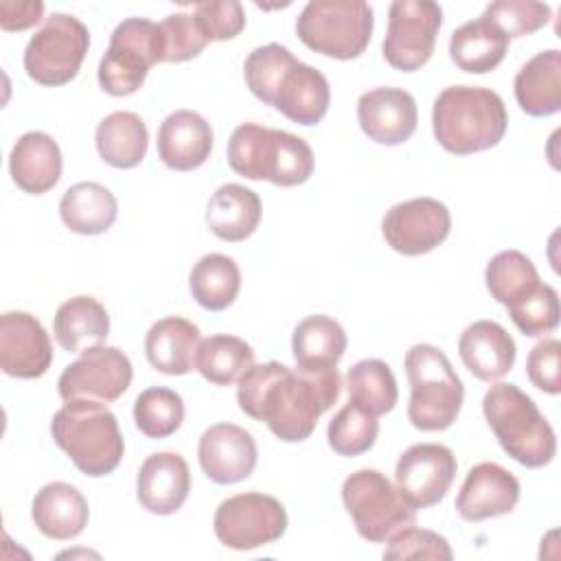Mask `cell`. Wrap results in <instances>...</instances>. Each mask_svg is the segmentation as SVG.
Returning a JSON list of instances; mask_svg holds the SVG:
<instances>
[{
  "label": "cell",
  "mask_w": 561,
  "mask_h": 561,
  "mask_svg": "<svg viewBox=\"0 0 561 561\" xmlns=\"http://www.w3.org/2000/svg\"><path fill=\"white\" fill-rule=\"evenodd\" d=\"M50 434L55 445L90 478L112 473L125 451L116 416L96 401H66L50 421Z\"/></svg>",
  "instance_id": "cell-5"
},
{
  "label": "cell",
  "mask_w": 561,
  "mask_h": 561,
  "mask_svg": "<svg viewBox=\"0 0 561 561\" xmlns=\"http://www.w3.org/2000/svg\"><path fill=\"white\" fill-rule=\"evenodd\" d=\"M96 149L103 162L116 169H134L142 162L149 134L142 118L134 112H112L96 125Z\"/></svg>",
  "instance_id": "cell-33"
},
{
  "label": "cell",
  "mask_w": 561,
  "mask_h": 561,
  "mask_svg": "<svg viewBox=\"0 0 561 561\" xmlns=\"http://www.w3.org/2000/svg\"><path fill=\"white\" fill-rule=\"evenodd\" d=\"M508 50V37L484 15L465 22L449 37L451 61L471 75H484L497 68Z\"/></svg>",
  "instance_id": "cell-30"
},
{
  "label": "cell",
  "mask_w": 561,
  "mask_h": 561,
  "mask_svg": "<svg viewBox=\"0 0 561 561\" xmlns=\"http://www.w3.org/2000/svg\"><path fill=\"white\" fill-rule=\"evenodd\" d=\"M188 287L199 307L221 311L234 302L241 289L239 265L219 252L204 254L188 274Z\"/></svg>",
  "instance_id": "cell-34"
},
{
  "label": "cell",
  "mask_w": 561,
  "mask_h": 561,
  "mask_svg": "<svg viewBox=\"0 0 561 561\" xmlns=\"http://www.w3.org/2000/svg\"><path fill=\"white\" fill-rule=\"evenodd\" d=\"M116 215L114 193L99 182H77L59 202L61 221L77 234H103L112 228Z\"/></svg>",
  "instance_id": "cell-31"
},
{
  "label": "cell",
  "mask_w": 561,
  "mask_h": 561,
  "mask_svg": "<svg viewBox=\"0 0 561 561\" xmlns=\"http://www.w3.org/2000/svg\"><path fill=\"white\" fill-rule=\"evenodd\" d=\"M44 15V2L39 0H2L0 2V26L4 31H24L37 24Z\"/></svg>",
  "instance_id": "cell-47"
},
{
  "label": "cell",
  "mask_w": 561,
  "mask_h": 561,
  "mask_svg": "<svg viewBox=\"0 0 561 561\" xmlns=\"http://www.w3.org/2000/svg\"><path fill=\"white\" fill-rule=\"evenodd\" d=\"M482 412L502 449L528 469L546 467L557 454V436L535 401L515 383H493Z\"/></svg>",
  "instance_id": "cell-4"
},
{
  "label": "cell",
  "mask_w": 561,
  "mask_h": 561,
  "mask_svg": "<svg viewBox=\"0 0 561 561\" xmlns=\"http://www.w3.org/2000/svg\"><path fill=\"white\" fill-rule=\"evenodd\" d=\"M213 528L226 548L254 550L285 535L287 511L272 495L254 491L239 493L217 506Z\"/></svg>",
  "instance_id": "cell-11"
},
{
  "label": "cell",
  "mask_w": 561,
  "mask_h": 561,
  "mask_svg": "<svg viewBox=\"0 0 561 561\" xmlns=\"http://www.w3.org/2000/svg\"><path fill=\"white\" fill-rule=\"evenodd\" d=\"M377 434H379L377 416H373L370 412H366L353 401L340 408L327 427L329 447L335 454L346 458L368 451L375 445Z\"/></svg>",
  "instance_id": "cell-39"
},
{
  "label": "cell",
  "mask_w": 561,
  "mask_h": 561,
  "mask_svg": "<svg viewBox=\"0 0 561 561\" xmlns=\"http://www.w3.org/2000/svg\"><path fill=\"white\" fill-rule=\"evenodd\" d=\"M294 61L296 57L291 50L280 44H265L254 48L243 61V77L250 92L265 105H272L276 85Z\"/></svg>",
  "instance_id": "cell-41"
},
{
  "label": "cell",
  "mask_w": 561,
  "mask_h": 561,
  "mask_svg": "<svg viewBox=\"0 0 561 561\" xmlns=\"http://www.w3.org/2000/svg\"><path fill=\"white\" fill-rule=\"evenodd\" d=\"M357 123L370 140L386 147L401 145L416 129V101L401 88L368 90L357 101Z\"/></svg>",
  "instance_id": "cell-18"
},
{
  "label": "cell",
  "mask_w": 561,
  "mask_h": 561,
  "mask_svg": "<svg viewBox=\"0 0 561 561\" xmlns=\"http://www.w3.org/2000/svg\"><path fill=\"white\" fill-rule=\"evenodd\" d=\"M193 15L197 18L208 42L234 39L245 28V13L237 0L197 2L193 7Z\"/></svg>",
  "instance_id": "cell-45"
},
{
  "label": "cell",
  "mask_w": 561,
  "mask_h": 561,
  "mask_svg": "<svg viewBox=\"0 0 561 561\" xmlns=\"http://www.w3.org/2000/svg\"><path fill=\"white\" fill-rule=\"evenodd\" d=\"M506 309L513 324L526 337H539L552 333L559 327V294L548 283L539 280L528 294L511 302Z\"/></svg>",
  "instance_id": "cell-40"
},
{
  "label": "cell",
  "mask_w": 561,
  "mask_h": 561,
  "mask_svg": "<svg viewBox=\"0 0 561 561\" xmlns=\"http://www.w3.org/2000/svg\"><path fill=\"white\" fill-rule=\"evenodd\" d=\"M291 351L298 368H335L346 351V333L331 316H307L294 329Z\"/></svg>",
  "instance_id": "cell-32"
},
{
  "label": "cell",
  "mask_w": 561,
  "mask_h": 561,
  "mask_svg": "<svg viewBox=\"0 0 561 561\" xmlns=\"http://www.w3.org/2000/svg\"><path fill=\"white\" fill-rule=\"evenodd\" d=\"M134 421L147 438H167L184 421V401L171 388H147L134 401Z\"/></svg>",
  "instance_id": "cell-38"
},
{
  "label": "cell",
  "mask_w": 561,
  "mask_h": 561,
  "mask_svg": "<svg viewBox=\"0 0 561 561\" xmlns=\"http://www.w3.org/2000/svg\"><path fill=\"white\" fill-rule=\"evenodd\" d=\"M458 353L473 377L493 383L513 368L517 348L502 324L493 320H478L462 331Z\"/></svg>",
  "instance_id": "cell-23"
},
{
  "label": "cell",
  "mask_w": 561,
  "mask_h": 561,
  "mask_svg": "<svg viewBox=\"0 0 561 561\" xmlns=\"http://www.w3.org/2000/svg\"><path fill=\"white\" fill-rule=\"evenodd\" d=\"M53 364V344L42 322L26 311L0 316V368L15 379H37Z\"/></svg>",
  "instance_id": "cell-16"
},
{
  "label": "cell",
  "mask_w": 561,
  "mask_h": 561,
  "mask_svg": "<svg viewBox=\"0 0 561 561\" xmlns=\"http://www.w3.org/2000/svg\"><path fill=\"white\" fill-rule=\"evenodd\" d=\"M342 377L337 368H289L280 362L252 364L237 381L241 412L261 421L285 443L311 436L318 419L337 401Z\"/></svg>",
  "instance_id": "cell-1"
},
{
  "label": "cell",
  "mask_w": 561,
  "mask_h": 561,
  "mask_svg": "<svg viewBox=\"0 0 561 561\" xmlns=\"http://www.w3.org/2000/svg\"><path fill=\"white\" fill-rule=\"evenodd\" d=\"M261 221L259 195L241 184L219 186L206 208V224L221 241H245Z\"/></svg>",
  "instance_id": "cell-29"
},
{
  "label": "cell",
  "mask_w": 561,
  "mask_h": 561,
  "mask_svg": "<svg viewBox=\"0 0 561 561\" xmlns=\"http://www.w3.org/2000/svg\"><path fill=\"white\" fill-rule=\"evenodd\" d=\"M373 7L364 0H311L296 20L298 39L333 59L359 57L373 35Z\"/></svg>",
  "instance_id": "cell-7"
},
{
  "label": "cell",
  "mask_w": 561,
  "mask_h": 561,
  "mask_svg": "<svg viewBox=\"0 0 561 561\" xmlns=\"http://www.w3.org/2000/svg\"><path fill=\"white\" fill-rule=\"evenodd\" d=\"M199 342V329L191 320L167 316L149 327L145 355L158 373L186 375L195 368Z\"/></svg>",
  "instance_id": "cell-26"
},
{
  "label": "cell",
  "mask_w": 561,
  "mask_h": 561,
  "mask_svg": "<svg viewBox=\"0 0 561 561\" xmlns=\"http://www.w3.org/2000/svg\"><path fill=\"white\" fill-rule=\"evenodd\" d=\"M482 15L511 39L543 28L550 22L552 11L548 4L535 0H497L491 2Z\"/></svg>",
  "instance_id": "cell-42"
},
{
  "label": "cell",
  "mask_w": 561,
  "mask_h": 561,
  "mask_svg": "<svg viewBox=\"0 0 561 561\" xmlns=\"http://www.w3.org/2000/svg\"><path fill=\"white\" fill-rule=\"evenodd\" d=\"M451 548L447 539L434 530L416 528L414 524L388 539L383 559H438L449 561Z\"/></svg>",
  "instance_id": "cell-44"
},
{
  "label": "cell",
  "mask_w": 561,
  "mask_h": 561,
  "mask_svg": "<svg viewBox=\"0 0 561 561\" xmlns=\"http://www.w3.org/2000/svg\"><path fill=\"white\" fill-rule=\"evenodd\" d=\"M254 364L252 346L228 333L210 335L199 342L195 370L213 386H232Z\"/></svg>",
  "instance_id": "cell-35"
},
{
  "label": "cell",
  "mask_w": 561,
  "mask_h": 561,
  "mask_svg": "<svg viewBox=\"0 0 561 561\" xmlns=\"http://www.w3.org/2000/svg\"><path fill=\"white\" fill-rule=\"evenodd\" d=\"M484 283L489 294L508 307L539 283V274L535 263L519 250H502L486 263Z\"/></svg>",
  "instance_id": "cell-37"
},
{
  "label": "cell",
  "mask_w": 561,
  "mask_h": 561,
  "mask_svg": "<svg viewBox=\"0 0 561 561\" xmlns=\"http://www.w3.org/2000/svg\"><path fill=\"white\" fill-rule=\"evenodd\" d=\"M53 333L64 351L81 353L105 342L110 333V316L96 298L72 296L57 307Z\"/></svg>",
  "instance_id": "cell-28"
},
{
  "label": "cell",
  "mask_w": 561,
  "mask_h": 561,
  "mask_svg": "<svg viewBox=\"0 0 561 561\" xmlns=\"http://www.w3.org/2000/svg\"><path fill=\"white\" fill-rule=\"evenodd\" d=\"M451 230V215L447 206L434 197H414L394 204L381 221L386 243L403 254L419 256L440 245Z\"/></svg>",
  "instance_id": "cell-14"
},
{
  "label": "cell",
  "mask_w": 561,
  "mask_h": 561,
  "mask_svg": "<svg viewBox=\"0 0 561 561\" xmlns=\"http://www.w3.org/2000/svg\"><path fill=\"white\" fill-rule=\"evenodd\" d=\"M403 366L410 381V423L423 432L451 427L460 414L465 388L447 355L432 344H414Z\"/></svg>",
  "instance_id": "cell-6"
},
{
  "label": "cell",
  "mask_w": 561,
  "mask_h": 561,
  "mask_svg": "<svg viewBox=\"0 0 561 561\" xmlns=\"http://www.w3.org/2000/svg\"><path fill=\"white\" fill-rule=\"evenodd\" d=\"M515 99L528 116H550L561 110V50L548 48L528 59L515 75Z\"/></svg>",
  "instance_id": "cell-27"
},
{
  "label": "cell",
  "mask_w": 561,
  "mask_h": 561,
  "mask_svg": "<svg viewBox=\"0 0 561 561\" xmlns=\"http://www.w3.org/2000/svg\"><path fill=\"white\" fill-rule=\"evenodd\" d=\"M561 342L554 337H546L537 342L526 359V375L530 383L548 394L561 392Z\"/></svg>",
  "instance_id": "cell-46"
},
{
  "label": "cell",
  "mask_w": 561,
  "mask_h": 561,
  "mask_svg": "<svg viewBox=\"0 0 561 561\" xmlns=\"http://www.w3.org/2000/svg\"><path fill=\"white\" fill-rule=\"evenodd\" d=\"M90 48L88 26L68 13H53L24 48V70L39 85L72 81Z\"/></svg>",
  "instance_id": "cell-10"
},
{
  "label": "cell",
  "mask_w": 561,
  "mask_h": 561,
  "mask_svg": "<svg viewBox=\"0 0 561 561\" xmlns=\"http://www.w3.org/2000/svg\"><path fill=\"white\" fill-rule=\"evenodd\" d=\"M35 528L55 541H70L88 526L90 508L83 493L68 482L44 484L31 506Z\"/></svg>",
  "instance_id": "cell-24"
},
{
  "label": "cell",
  "mask_w": 561,
  "mask_h": 561,
  "mask_svg": "<svg viewBox=\"0 0 561 561\" xmlns=\"http://www.w3.org/2000/svg\"><path fill=\"white\" fill-rule=\"evenodd\" d=\"M59 145L46 131H26L20 136L9 156L11 180L31 195L50 191L61 178Z\"/></svg>",
  "instance_id": "cell-25"
},
{
  "label": "cell",
  "mask_w": 561,
  "mask_h": 561,
  "mask_svg": "<svg viewBox=\"0 0 561 561\" xmlns=\"http://www.w3.org/2000/svg\"><path fill=\"white\" fill-rule=\"evenodd\" d=\"M456 469L458 462L449 447L438 443H419L408 447L397 460V489L416 511L427 508L447 495L456 478Z\"/></svg>",
  "instance_id": "cell-15"
},
{
  "label": "cell",
  "mask_w": 561,
  "mask_h": 561,
  "mask_svg": "<svg viewBox=\"0 0 561 561\" xmlns=\"http://www.w3.org/2000/svg\"><path fill=\"white\" fill-rule=\"evenodd\" d=\"M191 491V471L175 451H158L145 458L136 478V497L153 515H173Z\"/></svg>",
  "instance_id": "cell-20"
},
{
  "label": "cell",
  "mask_w": 561,
  "mask_h": 561,
  "mask_svg": "<svg viewBox=\"0 0 561 561\" xmlns=\"http://www.w3.org/2000/svg\"><path fill=\"white\" fill-rule=\"evenodd\" d=\"M440 24V4L430 0H394L388 11V31L381 44L383 59L401 72L419 70L434 53Z\"/></svg>",
  "instance_id": "cell-12"
},
{
  "label": "cell",
  "mask_w": 561,
  "mask_h": 561,
  "mask_svg": "<svg viewBox=\"0 0 561 561\" xmlns=\"http://www.w3.org/2000/svg\"><path fill=\"white\" fill-rule=\"evenodd\" d=\"M348 401L357 403L373 416H381L397 405L399 390L390 366L381 359H362L346 373Z\"/></svg>",
  "instance_id": "cell-36"
},
{
  "label": "cell",
  "mask_w": 561,
  "mask_h": 561,
  "mask_svg": "<svg viewBox=\"0 0 561 561\" xmlns=\"http://www.w3.org/2000/svg\"><path fill=\"white\" fill-rule=\"evenodd\" d=\"M162 57L160 24L147 18H127L112 31L96 70L99 83L112 96L134 94L145 83L149 68Z\"/></svg>",
  "instance_id": "cell-9"
},
{
  "label": "cell",
  "mask_w": 561,
  "mask_h": 561,
  "mask_svg": "<svg viewBox=\"0 0 561 561\" xmlns=\"http://www.w3.org/2000/svg\"><path fill=\"white\" fill-rule=\"evenodd\" d=\"M519 502V480L497 462H478L469 469L456 511L465 522H482L506 515Z\"/></svg>",
  "instance_id": "cell-19"
},
{
  "label": "cell",
  "mask_w": 561,
  "mask_h": 561,
  "mask_svg": "<svg viewBox=\"0 0 561 561\" xmlns=\"http://www.w3.org/2000/svg\"><path fill=\"white\" fill-rule=\"evenodd\" d=\"M162 33V61L180 64L197 57L208 39L193 13H171L160 22Z\"/></svg>",
  "instance_id": "cell-43"
},
{
  "label": "cell",
  "mask_w": 561,
  "mask_h": 561,
  "mask_svg": "<svg viewBox=\"0 0 561 561\" xmlns=\"http://www.w3.org/2000/svg\"><path fill=\"white\" fill-rule=\"evenodd\" d=\"M213 151V129L193 110L171 112L158 127V158L173 171L202 167Z\"/></svg>",
  "instance_id": "cell-22"
},
{
  "label": "cell",
  "mask_w": 561,
  "mask_h": 561,
  "mask_svg": "<svg viewBox=\"0 0 561 561\" xmlns=\"http://www.w3.org/2000/svg\"><path fill=\"white\" fill-rule=\"evenodd\" d=\"M508 125L504 101L480 85H449L432 107V129L438 145L456 156L495 147Z\"/></svg>",
  "instance_id": "cell-2"
},
{
  "label": "cell",
  "mask_w": 561,
  "mask_h": 561,
  "mask_svg": "<svg viewBox=\"0 0 561 561\" xmlns=\"http://www.w3.org/2000/svg\"><path fill=\"white\" fill-rule=\"evenodd\" d=\"M199 467L217 484H234L256 467L259 449L252 434L234 423L210 425L197 445Z\"/></svg>",
  "instance_id": "cell-17"
},
{
  "label": "cell",
  "mask_w": 561,
  "mask_h": 561,
  "mask_svg": "<svg viewBox=\"0 0 561 561\" xmlns=\"http://www.w3.org/2000/svg\"><path fill=\"white\" fill-rule=\"evenodd\" d=\"M342 502L366 541L383 543L416 522V508L377 469H357L342 484Z\"/></svg>",
  "instance_id": "cell-8"
},
{
  "label": "cell",
  "mask_w": 561,
  "mask_h": 561,
  "mask_svg": "<svg viewBox=\"0 0 561 561\" xmlns=\"http://www.w3.org/2000/svg\"><path fill=\"white\" fill-rule=\"evenodd\" d=\"M228 164L248 180L276 186H298L313 173V151L307 140L256 123L239 125L228 140Z\"/></svg>",
  "instance_id": "cell-3"
},
{
  "label": "cell",
  "mask_w": 561,
  "mask_h": 561,
  "mask_svg": "<svg viewBox=\"0 0 561 561\" xmlns=\"http://www.w3.org/2000/svg\"><path fill=\"white\" fill-rule=\"evenodd\" d=\"M331 103V88L327 77L313 66L296 59L280 77L272 96V107L289 121L311 127L318 125Z\"/></svg>",
  "instance_id": "cell-21"
},
{
  "label": "cell",
  "mask_w": 561,
  "mask_h": 561,
  "mask_svg": "<svg viewBox=\"0 0 561 561\" xmlns=\"http://www.w3.org/2000/svg\"><path fill=\"white\" fill-rule=\"evenodd\" d=\"M134 377L129 357L116 346H92L64 368L57 388L64 401L112 403L125 394Z\"/></svg>",
  "instance_id": "cell-13"
}]
</instances>
